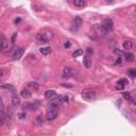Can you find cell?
Masks as SVG:
<instances>
[{"instance_id":"1","label":"cell","mask_w":136,"mask_h":136,"mask_svg":"<svg viewBox=\"0 0 136 136\" xmlns=\"http://www.w3.org/2000/svg\"><path fill=\"white\" fill-rule=\"evenodd\" d=\"M82 98L85 100V101H94V100H96L97 99V93H96V90H94L92 88H86V89H84L83 92H82Z\"/></svg>"},{"instance_id":"2","label":"cell","mask_w":136,"mask_h":136,"mask_svg":"<svg viewBox=\"0 0 136 136\" xmlns=\"http://www.w3.org/2000/svg\"><path fill=\"white\" fill-rule=\"evenodd\" d=\"M113 29V20L112 19H104L102 21L101 26H100V31H101L102 35H105L109 30Z\"/></svg>"},{"instance_id":"3","label":"cell","mask_w":136,"mask_h":136,"mask_svg":"<svg viewBox=\"0 0 136 136\" xmlns=\"http://www.w3.org/2000/svg\"><path fill=\"white\" fill-rule=\"evenodd\" d=\"M8 54L11 56L12 60L17 61V60L20 59L22 56V54H24V49H22V48H15V49H12L11 52L8 53Z\"/></svg>"},{"instance_id":"4","label":"cell","mask_w":136,"mask_h":136,"mask_svg":"<svg viewBox=\"0 0 136 136\" xmlns=\"http://www.w3.org/2000/svg\"><path fill=\"white\" fill-rule=\"evenodd\" d=\"M82 24H83V20H82V18H81L80 16H77V17H74L72 19V21H71V27H70L71 28V31H73V32L78 31L81 28Z\"/></svg>"},{"instance_id":"5","label":"cell","mask_w":136,"mask_h":136,"mask_svg":"<svg viewBox=\"0 0 136 136\" xmlns=\"http://www.w3.org/2000/svg\"><path fill=\"white\" fill-rule=\"evenodd\" d=\"M57 115H59V112H57V109L52 106L50 109H48L47 114H46V119L49 121H52L54 119H56Z\"/></svg>"},{"instance_id":"6","label":"cell","mask_w":136,"mask_h":136,"mask_svg":"<svg viewBox=\"0 0 136 136\" xmlns=\"http://www.w3.org/2000/svg\"><path fill=\"white\" fill-rule=\"evenodd\" d=\"M36 40L40 41L41 44H47L48 41H50V37L48 36L47 34H45V33H38L36 35Z\"/></svg>"},{"instance_id":"7","label":"cell","mask_w":136,"mask_h":136,"mask_svg":"<svg viewBox=\"0 0 136 136\" xmlns=\"http://www.w3.org/2000/svg\"><path fill=\"white\" fill-rule=\"evenodd\" d=\"M73 73H74V71H73L72 68L65 67L63 70V78H65V79H70V78L73 76Z\"/></svg>"},{"instance_id":"8","label":"cell","mask_w":136,"mask_h":136,"mask_svg":"<svg viewBox=\"0 0 136 136\" xmlns=\"http://www.w3.org/2000/svg\"><path fill=\"white\" fill-rule=\"evenodd\" d=\"M56 96H57V94H56L55 90H51V89H49V90H46V92H45V97H46L47 99H49V100L55 99Z\"/></svg>"},{"instance_id":"9","label":"cell","mask_w":136,"mask_h":136,"mask_svg":"<svg viewBox=\"0 0 136 136\" xmlns=\"http://www.w3.org/2000/svg\"><path fill=\"white\" fill-rule=\"evenodd\" d=\"M20 96L22 97L24 99H30L31 97H32V94H31V92L29 90L28 88H24L20 92Z\"/></svg>"},{"instance_id":"10","label":"cell","mask_w":136,"mask_h":136,"mask_svg":"<svg viewBox=\"0 0 136 136\" xmlns=\"http://www.w3.org/2000/svg\"><path fill=\"white\" fill-rule=\"evenodd\" d=\"M11 101H12L13 106H15V108H17V106L20 105V99H19V97H18L17 95H15V94L12 96Z\"/></svg>"},{"instance_id":"11","label":"cell","mask_w":136,"mask_h":136,"mask_svg":"<svg viewBox=\"0 0 136 136\" xmlns=\"http://www.w3.org/2000/svg\"><path fill=\"white\" fill-rule=\"evenodd\" d=\"M129 84L128 82V80H125V79H121V80H119L118 82H117V88L118 89H122L123 87H125Z\"/></svg>"},{"instance_id":"12","label":"cell","mask_w":136,"mask_h":136,"mask_svg":"<svg viewBox=\"0 0 136 136\" xmlns=\"http://www.w3.org/2000/svg\"><path fill=\"white\" fill-rule=\"evenodd\" d=\"M122 46L125 50H130L132 49V47H133V43H132V41H124L123 43H122Z\"/></svg>"},{"instance_id":"13","label":"cell","mask_w":136,"mask_h":136,"mask_svg":"<svg viewBox=\"0 0 136 136\" xmlns=\"http://www.w3.org/2000/svg\"><path fill=\"white\" fill-rule=\"evenodd\" d=\"M73 4L78 8H83L86 5V1L85 0H73Z\"/></svg>"},{"instance_id":"14","label":"cell","mask_w":136,"mask_h":136,"mask_svg":"<svg viewBox=\"0 0 136 136\" xmlns=\"http://www.w3.org/2000/svg\"><path fill=\"white\" fill-rule=\"evenodd\" d=\"M51 48L50 47H44V48H41L40 49V52L43 54V55H48V54L51 53Z\"/></svg>"},{"instance_id":"15","label":"cell","mask_w":136,"mask_h":136,"mask_svg":"<svg viewBox=\"0 0 136 136\" xmlns=\"http://www.w3.org/2000/svg\"><path fill=\"white\" fill-rule=\"evenodd\" d=\"M123 56H124L125 61H128V62H134V60H135L134 54H132V53H124Z\"/></svg>"},{"instance_id":"16","label":"cell","mask_w":136,"mask_h":136,"mask_svg":"<svg viewBox=\"0 0 136 136\" xmlns=\"http://www.w3.org/2000/svg\"><path fill=\"white\" fill-rule=\"evenodd\" d=\"M83 65L86 68H90L92 67V60L88 59V57H85V59L83 60Z\"/></svg>"},{"instance_id":"17","label":"cell","mask_w":136,"mask_h":136,"mask_svg":"<svg viewBox=\"0 0 136 136\" xmlns=\"http://www.w3.org/2000/svg\"><path fill=\"white\" fill-rule=\"evenodd\" d=\"M6 48H8V43H6L5 40L0 41V51H4Z\"/></svg>"},{"instance_id":"18","label":"cell","mask_w":136,"mask_h":136,"mask_svg":"<svg viewBox=\"0 0 136 136\" xmlns=\"http://www.w3.org/2000/svg\"><path fill=\"white\" fill-rule=\"evenodd\" d=\"M122 96H123V98L125 100L130 101V99H131V97H132V94L130 92H123V93H122Z\"/></svg>"},{"instance_id":"19","label":"cell","mask_w":136,"mask_h":136,"mask_svg":"<svg viewBox=\"0 0 136 136\" xmlns=\"http://www.w3.org/2000/svg\"><path fill=\"white\" fill-rule=\"evenodd\" d=\"M0 113H3L5 114V108H4V103H3L2 98L0 97Z\"/></svg>"},{"instance_id":"20","label":"cell","mask_w":136,"mask_h":136,"mask_svg":"<svg viewBox=\"0 0 136 136\" xmlns=\"http://www.w3.org/2000/svg\"><path fill=\"white\" fill-rule=\"evenodd\" d=\"M28 86H29V87H32V88H33L34 90H37V89H38V87H40V86H38V84H37L36 82H30V83L28 84Z\"/></svg>"},{"instance_id":"21","label":"cell","mask_w":136,"mask_h":136,"mask_svg":"<svg viewBox=\"0 0 136 136\" xmlns=\"http://www.w3.org/2000/svg\"><path fill=\"white\" fill-rule=\"evenodd\" d=\"M82 53H83V50H82V49H77V50L72 53V56H73V57H78V56H80Z\"/></svg>"},{"instance_id":"22","label":"cell","mask_w":136,"mask_h":136,"mask_svg":"<svg viewBox=\"0 0 136 136\" xmlns=\"http://www.w3.org/2000/svg\"><path fill=\"white\" fill-rule=\"evenodd\" d=\"M128 73H129V76H130L131 78H133V79L136 77V70L135 69H130L128 71Z\"/></svg>"},{"instance_id":"23","label":"cell","mask_w":136,"mask_h":136,"mask_svg":"<svg viewBox=\"0 0 136 136\" xmlns=\"http://www.w3.org/2000/svg\"><path fill=\"white\" fill-rule=\"evenodd\" d=\"M35 123L38 124V125L43 123V117H41V116H38V117L36 118V120H35Z\"/></svg>"},{"instance_id":"24","label":"cell","mask_w":136,"mask_h":136,"mask_svg":"<svg viewBox=\"0 0 136 136\" xmlns=\"http://www.w3.org/2000/svg\"><path fill=\"white\" fill-rule=\"evenodd\" d=\"M26 117H27V114H26V112H22V113H19V114H18V118L20 119V120L25 119Z\"/></svg>"},{"instance_id":"25","label":"cell","mask_w":136,"mask_h":136,"mask_svg":"<svg viewBox=\"0 0 136 136\" xmlns=\"http://www.w3.org/2000/svg\"><path fill=\"white\" fill-rule=\"evenodd\" d=\"M61 98H62V101H63V102H66V103H68V102H69V97H68V96H66V95H64V96H61Z\"/></svg>"},{"instance_id":"26","label":"cell","mask_w":136,"mask_h":136,"mask_svg":"<svg viewBox=\"0 0 136 136\" xmlns=\"http://www.w3.org/2000/svg\"><path fill=\"white\" fill-rule=\"evenodd\" d=\"M115 53H116V54H118L119 56H123V55H124V53L122 52L121 50H118V49H116V50H115Z\"/></svg>"},{"instance_id":"27","label":"cell","mask_w":136,"mask_h":136,"mask_svg":"<svg viewBox=\"0 0 136 136\" xmlns=\"http://www.w3.org/2000/svg\"><path fill=\"white\" fill-rule=\"evenodd\" d=\"M1 87L2 88H6V89H14L10 84H4V85H1Z\"/></svg>"},{"instance_id":"28","label":"cell","mask_w":136,"mask_h":136,"mask_svg":"<svg viewBox=\"0 0 136 136\" xmlns=\"http://www.w3.org/2000/svg\"><path fill=\"white\" fill-rule=\"evenodd\" d=\"M70 46H71L70 41H65V43H64V47H65V48H70Z\"/></svg>"},{"instance_id":"29","label":"cell","mask_w":136,"mask_h":136,"mask_svg":"<svg viewBox=\"0 0 136 136\" xmlns=\"http://www.w3.org/2000/svg\"><path fill=\"white\" fill-rule=\"evenodd\" d=\"M121 60H122V59H121L120 56H119V59H117V61H116V63H115L116 65H120V64L122 63V61H121Z\"/></svg>"},{"instance_id":"30","label":"cell","mask_w":136,"mask_h":136,"mask_svg":"<svg viewBox=\"0 0 136 136\" xmlns=\"http://www.w3.org/2000/svg\"><path fill=\"white\" fill-rule=\"evenodd\" d=\"M3 77H4V70H3V69H0V80H1Z\"/></svg>"},{"instance_id":"31","label":"cell","mask_w":136,"mask_h":136,"mask_svg":"<svg viewBox=\"0 0 136 136\" xmlns=\"http://www.w3.org/2000/svg\"><path fill=\"white\" fill-rule=\"evenodd\" d=\"M130 101L132 102V104H134V105L136 104V99L134 98V97H131V99H130Z\"/></svg>"},{"instance_id":"32","label":"cell","mask_w":136,"mask_h":136,"mask_svg":"<svg viewBox=\"0 0 136 136\" xmlns=\"http://www.w3.org/2000/svg\"><path fill=\"white\" fill-rule=\"evenodd\" d=\"M62 86L66 87V88H67V87H68V88H71V87H72V85H70V84H62Z\"/></svg>"},{"instance_id":"33","label":"cell","mask_w":136,"mask_h":136,"mask_svg":"<svg viewBox=\"0 0 136 136\" xmlns=\"http://www.w3.org/2000/svg\"><path fill=\"white\" fill-rule=\"evenodd\" d=\"M87 53H89V54L93 53V49H92V48H87Z\"/></svg>"},{"instance_id":"34","label":"cell","mask_w":136,"mask_h":136,"mask_svg":"<svg viewBox=\"0 0 136 136\" xmlns=\"http://www.w3.org/2000/svg\"><path fill=\"white\" fill-rule=\"evenodd\" d=\"M16 36H17V34H14V35H13V37H12V41H13V43H14V41H15V38H16Z\"/></svg>"},{"instance_id":"35","label":"cell","mask_w":136,"mask_h":136,"mask_svg":"<svg viewBox=\"0 0 136 136\" xmlns=\"http://www.w3.org/2000/svg\"><path fill=\"white\" fill-rule=\"evenodd\" d=\"M20 20H21L20 18H17V19H16V20H15V22H16V24H18V22H20Z\"/></svg>"}]
</instances>
